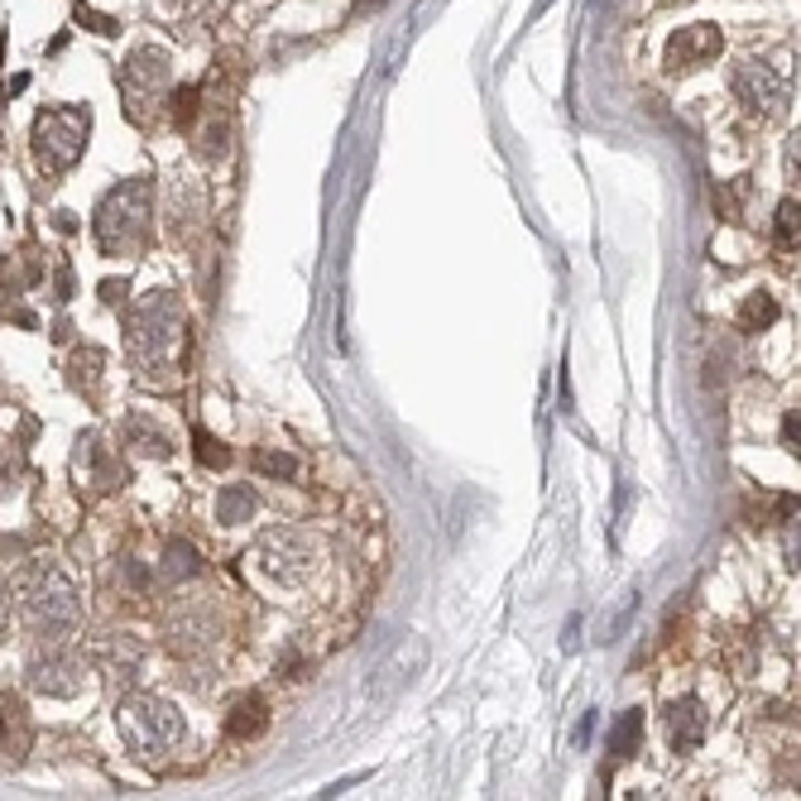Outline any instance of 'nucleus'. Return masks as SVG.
Returning <instances> with one entry per match:
<instances>
[{
	"instance_id": "nucleus-1",
	"label": "nucleus",
	"mask_w": 801,
	"mask_h": 801,
	"mask_svg": "<svg viewBox=\"0 0 801 801\" xmlns=\"http://www.w3.org/2000/svg\"><path fill=\"white\" fill-rule=\"evenodd\" d=\"M126 351L134 370H144L149 380H173L183 374L188 356V317L183 302L173 293H149L126 312Z\"/></svg>"
},
{
	"instance_id": "nucleus-2",
	"label": "nucleus",
	"mask_w": 801,
	"mask_h": 801,
	"mask_svg": "<svg viewBox=\"0 0 801 801\" xmlns=\"http://www.w3.org/2000/svg\"><path fill=\"white\" fill-rule=\"evenodd\" d=\"M14 595H20L24 624L34 633H43V639H58V633L82 619L78 591H72V581L53 562H29L20 571V581H14Z\"/></svg>"
},
{
	"instance_id": "nucleus-3",
	"label": "nucleus",
	"mask_w": 801,
	"mask_h": 801,
	"mask_svg": "<svg viewBox=\"0 0 801 801\" xmlns=\"http://www.w3.org/2000/svg\"><path fill=\"white\" fill-rule=\"evenodd\" d=\"M149 202H154L149 178H126V183H116L97 207V246L106 254H116V260H130L149 236Z\"/></svg>"
},
{
	"instance_id": "nucleus-4",
	"label": "nucleus",
	"mask_w": 801,
	"mask_h": 801,
	"mask_svg": "<svg viewBox=\"0 0 801 801\" xmlns=\"http://www.w3.org/2000/svg\"><path fill=\"white\" fill-rule=\"evenodd\" d=\"M120 734H126L134 759L159 763L183 744V715H178V705L159 697H130L120 705Z\"/></svg>"
},
{
	"instance_id": "nucleus-5",
	"label": "nucleus",
	"mask_w": 801,
	"mask_h": 801,
	"mask_svg": "<svg viewBox=\"0 0 801 801\" xmlns=\"http://www.w3.org/2000/svg\"><path fill=\"white\" fill-rule=\"evenodd\" d=\"M87 126H92V116H87L82 106H49V111H39V120H34V154L43 159V169L58 173V169H68V163H78Z\"/></svg>"
},
{
	"instance_id": "nucleus-6",
	"label": "nucleus",
	"mask_w": 801,
	"mask_h": 801,
	"mask_svg": "<svg viewBox=\"0 0 801 801\" xmlns=\"http://www.w3.org/2000/svg\"><path fill=\"white\" fill-rule=\"evenodd\" d=\"M317 562V542L308 533H293V528H279L260 542V567L279 581H302Z\"/></svg>"
},
{
	"instance_id": "nucleus-7",
	"label": "nucleus",
	"mask_w": 801,
	"mask_h": 801,
	"mask_svg": "<svg viewBox=\"0 0 801 801\" xmlns=\"http://www.w3.org/2000/svg\"><path fill=\"white\" fill-rule=\"evenodd\" d=\"M734 97L749 106V111H782V101H788V78L773 68V63H763V58H744V63L734 68Z\"/></svg>"
},
{
	"instance_id": "nucleus-8",
	"label": "nucleus",
	"mask_w": 801,
	"mask_h": 801,
	"mask_svg": "<svg viewBox=\"0 0 801 801\" xmlns=\"http://www.w3.org/2000/svg\"><path fill=\"white\" fill-rule=\"evenodd\" d=\"M29 687L39 697H72L82 687V662L63 653V648H49V653H34L29 662Z\"/></svg>"
},
{
	"instance_id": "nucleus-9",
	"label": "nucleus",
	"mask_w": 801,
	"mask_h": 801,
	"mask_svg": "<svg viewBox=\"0 0 801 801\" xmlns=\"http://www.w3.org/2000/svg\"><path fill=\"white\" fill-rule=\"evenodd\" d=\"M422 662H428V643H422V639L403 643L399 653L389 658L384 668L370 677V701H380V705H384V701H394L399 691H403V687H408V682H413V677L422 672Z\"/></svg>"
},
{
	"instance_id": "nucleus-10",
	"label": "nucleus",
	"mask_w": 801,
	"mask_h": 801,
	"mask_svg": "<svg viewBox=\"0 0 801 801\" xmlns=\"http://www.w3.org/2000/svg\"><path fill=\"white\" fill-rule=\"evenodd\" d=\"M715 53H720V29H715V24H682V29H677V34L668 39V68H672V72L705 68Z\"/></svg>"
},
{
	"instance_id": "nucleus-11",
	"label": "nucleus",
	"mask_w": 801,
	"mask_h": 801,
	"mask_svg": "<svg viewBox=\"0 0 801 801\" xmlns=\"http://www.w3.org/2000/svg\"><path fill=\"white\" fill-rule=\"evenodd\" d=\"M169 82V53L163 49H134L130 58H126V92L134 97H154L159 87Z\"/></svg>"
},
{
	"instance_id": "nucleus-12",
	"label": "nucleus",
	"mask_w": 801,
	"mask_h": 801,
	"mask_svg": "<svg viewBox=\"0 0 801 801\" xmlns=\"http://www.w3.org/2000/svg\"><path fill=\"white\" fill-rule=\"evenodd\" d=\"M705 724H710V715L697 697H682V701L668 705V739L677 749H697L705 739Z\"/></svg>"
},
{
	"instance_id": "nucleus-13",
	"label": "nucleus",
	"mask_w": 801,
	"mask_h": 801,
	"mask_svg": "<svg viewBox=\"0 0 801 801\" xmlns=\"http://www.w3.org/2000/svg\"><path fill=\"white\" fill-rule=\"evenodd\" d=\"M269 724V710H264V701L260 697H246L236 710H231V720H226V734L231 739H254Z\"/></svg>"
},
{
	"instance_id": "nucleus-14",
	"label": "nucleus",
	"mask_w": 801,
	"mask_h": 801,
	"mask_svg": "<svg viewBox=\"0 0 801 801\" xmlns=\"http://www.w3.org/2000/svg\"><path fill=\"white\" fill-rule=\"evenodd\" d=\"M604 744H610L614 759H629V753H639V744H643V715H639V710H624V715L614 720V730H610V739H604Z\"/></svg>"
},
{
	"instance_id": "nucleus-15",
	"label": "nucleus",
	"mask_w": 801,
	"mask_h": 801,
	"mask_svg": "<svg viewBox=\"0 0 801 801\" xmlns=\"http://www.w3.org/2000/svg\"><path fill=\"white\" fill-rule=\"evenodd\" d=\"M163 577L169 581H192V577H202V557L192 542H169L163 548Z\"/></svg>"
},
{
	"instance_id": "nucleus-16",
	"label": "nucleus",
	"mask_w": 801,
	"mask_h": 801,
	"mask_svg": "<svg viewBox=\"0 0 801 801\" xmlns=\"http://www.w3.org/2000/svg\"><path fill=\"white\" fill-rule=\"evenodd\" d=\"M250 513H254V490H250V485H226V490L217 494V519H221L226 528L246 523Z\"/></svg>"
},
{
	"instance_id": "nucleus-17",
	"label": "nucleus",
	"mask_w": 801,
	"mask_h": 801,
	"mask_svg": "<svg viewBox=\"0 0 801 801\" xmlns=\"http://www.w3.org/2000/svg\"><path fill=\"white\" fill-rule=\"evenodd\" d=\"M24 744H29V724H24V715H20V701L6 697V701H0V749H6V753H20Z\"/></svg>"
},
{
	"instance_id": "nucleus-18",
	"label": "nucleus",
	"mask_w": 801,
	"mask_h": 801,
	"mask_svg": "<svg viewBox=\"0 0 801 801\" xmlns=\"http://www.w3.org/2000/svg\"><path fill=\"white\" fill-rule=\"evenodd\" d=\"M101 658H106V668H111L116 677H120V672H134V668L144 662V658H140V648H134V643L126 639V633H116V639L101 648Z\"/></svg>"
},
{
	"instance_id": "nucleus-19",
	"label": "nucleus",
	"mask_w": 801,
	"mask_h": 801,
	"mask_svg": "<svg viewBox=\"0 0 801 801\" xmlns=\"http://www.w3.org/2000/svg\"><path fill=\"white\" fill-rule=\"evenodd\" d=\"M198 461L202 465H231V451H226V442H217L211 432L198 428Z\"/></svg>"
},
{
	"instance_id": "nucleus-20",
	"label": "nucleus",
	"mask_w": 801,
	"mask_h": 801,
	"mask_svg": "<svg viewBox=\"0 0 801 801\" xmlns=\"http://www.w3.org/2000/svg\"><path fill=\"white\" fill-rule=\"evenodd\" d=\"M169 101H173L169 111H173V120H178V126H188V120L198 116V87H178V92H173Z\"/></svg>"
},
{
	"instance_id": "nucleus-21",
	"label": "nucleus",
	"mask_w": 801,
	"mask_h": 801,
	"mask_svg": "<svg viewBox=\"0 0 801 801\" xmlns=\"http://www.w3.org/2000/svg\"><path fill=\"white\" fill-rule=\"evenodd\" d=\"M744 322H749V327H773V322H778V308H773V298H759V302H749V308H744Z\"/></svg>"
},
{
	"instance_id": "nucleus-22",
	"label": "nucleus",
	"mask_w": 801,
	"mask_h": 801,
	"mask_svg": "<svg viewBox=\"0 0 801 801\" xmlns=\"http://www.w3.org/2000/svg\"><path fill=\"white\" fill-rule=\"evenodd\" d=\"M778 240H782V246H797V202L778 207Z\"/></svg>"
},
{
	"instance_id": "nucleus-23",
	"label": "nucleus",
	"mask_w": 801,
	"mask_h": 801,
	"mask_svg": "<svg viewBox=\"0 0 801 801\" xmlns=\"http://www.w3.org/2000/svg\"><path fill=\"white\" fill-rule=\"evenodd\" d=\"M254 465H260L264 475H283V480H293V471H298V465H293V457H274V451H264V457L254 461Z\"/></svg>"
},
{
	"instance_id": "nucleus-24",
	"label": "nucleus",
	"mask_w": 801,
	"mask_h": 801,
	"mask_svg": "<svg viewBox=\"0 0 801 801\" xmlns=\"http://www.w3.org/2000/svg\"><path fill=\"white\" fill-rule=\"evenodd\" d=\"M782 442H788V447H797V413H788V418H782Z\"/></svg>"
},
{
	"instance_id": "nucleus-25",
	"label": "nucleus",
	"mask_w": 801,
	"mask_h": 801,
	"mask_svg": "<svg viewBox=\"0 0 801 801\" xmlns=\"http://www.w3.org/2000/svg\"><path fill=\"white\" fill-rule=\"evenodd\" d=\"M6 624H10V600H6V591H0V633H6Z\"/></svg>"
}]
</instances>
